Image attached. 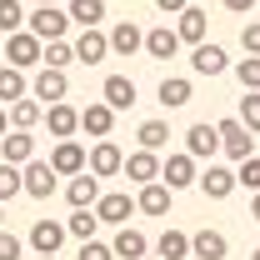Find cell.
I'll list each match as a JSON object with an SVG mask.
<instances>
[{
	"instance_id": "6da1fadb",
	"label": "cell",
	"mask_w": 260,
	"mask_h": 260,
	"mask_svg": "<svg viewBox=\"0 0 260 260\" xmlns=\"http://www.w3.org/2000/svg\"><path fill=\"white\" fill-rule=\"evenodd\" d=\"M220 150H225L230 160H245V155H255V130H245V120L240 115H230V120H220Z\"/></svg>"
},
{
	"instance_id": "7a4b0ae2",
	"label": "cell",
	"mask_w": 260,
	"mask_h": 260,
	"mask_svg": "<svg viewBox=\"0 0 260 260\" xmlns=\"http://www.w3.org/2000/svg\"><path fill=\"white\" fill-rule=\"evenodd\" d=\"M40 50H45V40H40V35H30L25 25L5 35V60H10V65H20V70L40 65Z\"/></svg>"
},
{
	"instance_id": "3957f363",
	"label": "cell",
	"mask_w": 260,
	"mask_h": 260,
	"mask_svg": "<svg viewBox=\"0 0 260 260\" xmlns=\"http://www.w3.org/2000/svg\"><path fill=\"white\" fill-rule=\"evenodd\" d=\"M70 25H75V20H70V10H65V5H40L30 20H25V30L40 35V40H60Z\"/></svg>"
},
{
	"instance_id": "277c9868",
	"label": "cell",
	"mask_w": 260,
	"mask_h": 260,
	"mask_svg": "<svg viewBox=\"0 0 260 260\" xmlns=\"http://www.w3.org/2000/svg\"><path fill=\"white\" fill-rule=\"evenodd\" d=\"M20 180H25V195H30V200H50L60 175H55V165H50V160H35V155H30V160L20 165Z\"/></svg>"
},
{
	"instance_id": "5b68a950",
	"label": "cell",
	"mask_w": 260,
	"mask_h": 260,
	"mask_svg": "<svg viewBox=\"0 0 260 260\" xmlns=\"http://www.w3.org/2000/svg\"><path fill=\"white\" fill-rule=\"evenodd\" d=\"M195 185H200V195H205V200H230L240 180H235V170H230V165H215V160H210L200 175H195Z\"/></svg>"
},
{
	"instance_id": "8992f818",
	"label": "cell",
	"mask_w": 260,
	"mask_h": 260,
	"mask_svg": "<svg viewBox=\"0 0 260 260\" xmlns=\"http://www.w3.org/2000/svg\"><path fill=\"white\" fill-rule=\"evenodd\" d=\"M90 170H95L100 180H110V175H120L125 170V150L110 140V135H100L95 145H90Z\"/></svg>"
},
{
	"instance_id": "52a82bcc",
	"label": "cell",
	"mask_w": 260,
	"mask_h": 260,
	"mask_svg": "<svg viewBox=\"0 0 260 260\" xmlns=\"http://www.w3.org/2000/svg\"><path fill=\"white\" fill-rule=\"evenodd\" d=\"M50 165H55V175H80L90 165V155H85V145L75 135H65V140H55V150H50Z\"/></svg>"
},
{
	"instance_id": "ba28073f",
	"label": "cell",
	"mask_w": 260,
	"mask_h": 260,
	"mask_svg": "<svg viewBox=\"0 0 260 260\" xmlns=\"http://www.w3.org/2000/svg\"><path fill=\"white\" fill-rule=\"evenodd\" d=\"M195 175H200V170H195V155H190V150H180V155H165V160H160V180L170 185V190H185V185H195Z\"/></svg>"
},
{
	"instance_id": "9c48e42d",
	"label": "cell",
	"mask_w": 260,
	"mask_h": 260,
	"mask_svg": "<svg viewBox=\"0 0 260 260\" xmlns=\"http://www.w3.org/2000/svg\"><path fill=\"white\" fill-rule=\"evenodd\" d=\"M30 95H35V100H65V95H70V75L55 70V65H40V70H35Z\"/></svg>"
},
{
	"instance_id": "30bf717a",
	"label": "cell",
	"mask_w": 260,
	"mask_h": 260,
	"mask_svg": "<svg viewBox=\"0 0 260 260\" xmlns=\"http://www.w3.org/2000/svg\"><path fill=\"white\" fill-rule=\"evenodd\" d=\"M110 55V35H100L95 25H80V35H75V60L80 65H100Z\"/></svg>"
},
{
	"instance_id": "8fae6325",
	"label": "cell",
	"mask_w": 260,
	"mask_h": 260,
	"mask_svg": "<svg viewBox=\"0 0 260 260\" xmlns=\"http://www.w3.org/2000/svg\"><path fill=\"white\" fill-rule=\"evenodd\" d=\"M65 235H70L65 220H35L30 225V250L35 255H55V250L65 245Z\"/></svg>"
},
{
	"instance_id": "7c38bea8",
	"label": "cell",
	"mask_w": 260,
	"mask_h": 260,
	"mask_svg": "<svg viewBox=\"0 0 260 260\" xmlns=\"http://www.w3.org/2000/svg\"><path fill=\"white\" fill-rule=\"evenodd\" d=\"M185 150H190L195 160H215V150H220V130L205 125V120H195V125L185 130Z\"/></svg>"
},
{
	"instance_id": "4fadbf2b",
	"label": "cell",
	"mask_w": 260,
	"mask_h": 260,
	"mask_svg": "<svg viewBox=\"0 0 260 260\" xmlns=\"http://www.w3.org/2000/svg\"><path fill=\"white\" fill-rule=\"evenodd\" d=\"M95 215H100V225H125L130 215H135V200L125 190H110V195L95 200Z\"/></svg>"
},
{
	"instance_id": "5bb4252c",
	"label": "cell",
	"mask_w": 260,
	"mask_h": 260,
	"mask_svg": "<svg viewBox=\"0 0 260 260\" xmlns=\"http://www.w3.org/2000/svg\"><path fill=\"white\" fill-rule=\"evenodd\" d=\"M210 30V15L200 10V5H185L180 15H175V35H180V45H200Z\"/></svg>"
},
{
	"instance_id": "9a60e30c",
	"label": "cell",
	"mask_w": 260,
	"mask_h": 260,
	"mask_svg": "<svg viewBox=\"0 0 260 260\" xmlns=\"http://www.w3.org/2000/svg\"><path fill=\"white\" fill-rule=\"evenodd\" d=\"M170 185H165V180H145V185H140V195H135V210H140V215H170Z\"/></svg>"
},
{
	"instance_id": "2e32d148",
	"label": "cell",
	"mask_w": 260,
	"mask_h": 260,
	"mask_svg": "<svg viewBox=\"0 0 260 260\" xmlns=\"http://www.w3.org/2000/svg\"><path fill=\"white\" fill-rule=\"evenodd\" d=\"M80 130H85V135H110V130H115V105H110V100H90V105H85V110H80Z\"/></svg>"
},
{
	"instance_id": "e0dca14e",
	"label": "cell",
	"mask_w": 260,
	"mask_h": 260,
	"mask_svg": "<svg viewBox=\"0 0 260 260\" xmlns=\"http://www.w3.org/2000/svg\"><path fill=\"white\" fill-rule=\"evenodd\" d=\"M65 200H70V210H75V205H95V200H100V175L90 170V165H85L80 175H70V185H65Z\"/></svg>"
},
{
	"instance_id": "ac0fdd59",
	"label": "cell",
	"mask_w": 260,
	"mask_h": 260,
	"mask_svg": "<svg viewBox=\"0 0 260 260\" xmlns=\"http://www.w3.org/2000/svg\"><path fill=\"white\" fill-rule=\"evenodd\" d=\"M225 65H230V55L220 50V45H210V40H200L190 50V70L195 75H225Z\"/></svg>"
},
{
	"instance_id": "d6986e66",
	"label": "cell",
	"mask_w": 260,
	"mask_h": 260,
	"mask_svg": "<svg viewBox=\"0 0 260 260\" xmlns=\"http://www.w3.org/2000/svg\"><path fill=\"white\" fill-rule=\"evenodd\" d=\"M45 125H50L55 140H65V135H75V130H80V110H75V105H65V100H50V105H45Z\"/></svg>"
},
{
	"instance_id": "ffe728a7",
	"label": "cell",
	"mask_w": 260,
	"mask_h": 260,
	"mask_svg": "<svg viewBox=\"0 0 260 260\" xmlns=\"http://www.w3.org/2000/svg\"><path fill=\"white\" fill-rule=\"evenodd\" d=\"M190 255L195 260H225L230 255V240L220 235V230L205 225V230H195V235H190Z\"/></svg>"
},
{
	"instance_id": "44dd1931",
	"label": "cell",
	"mask_w": 260,
	"mask_h": 260,
	"mask_svg": "<svg viewBox=\"0 0 260 260\" xmlns=\"http://www.w3.org/2000/svg\"><path fill=\"white\" fill-rule=\"evenodd\" d=\"M135 50H145V30L135 25V20H120L115 30H110V55H135Z\"/></svg>"
},
{
	"instance_id": "7402d4cb",
	"label": "cell",
	"mask_w": 260,
	"mask_h": 260,
	"mask_svg": "<svg viewBox=\"0 0 260 260\" xmlns=\"http://www.w3.org/2000/svg\"><path fill=\"white\" fill-rule=\"evenodd\" d=\"M120 175H130L135 185H145V180H160V160H155V150H135V155H125V170Z\"/></svg>"
},
{
	"instance_id": "603a6c76",
	"label": "cell",
	"mask_w": 260,
	"mask_h": 260,
	"mask_svg": "<svg viewBox=\"0 0 260 260\" xmlns=\"http://www.w3.org/2000/svg\"><path fill=\"white\" fill-rule=\"evenodd\" d=\"M5 110H10V125H15V130H35L40 120H45V105H40L35 95H20V100H10Z\"/></svg>"
},
{
	"instance_id": "cb8c5ba5",
	"label": "cell",
	"mask_w": 260,
	"mask_h": 260,
	"mask_svg": "<svg viewBox=\"0 0 260 260\" xmlns=\"http://www.w3.org/2000/svg\"><path fill=\"white\" fill-rule=\"evenodd\" d=\"M110 250H115V260H140V255H150V240H145L140 230L120 225V230H115V240H110Z\"/></svg>"
},
{
	"instance_id": "d4e9b609",
	"label": "cell",
	"mask_w": 260,
	"mask_h": 260,
	"mask_svg": "<svg viewBox=\"0 0 260 260\" xmlns=\"http://www.w3.org/2000/svg\"><path fill=\"white\" fill-rule=\"evenodd\" d=\"M0 155H5L10 165H25V160L35 155V140H30V130H5V135H0Z\"/></svg>"
},
{
	"instance_id": "484cf974",
	"label": "cell",
	"mask_w": 260,
	"mask_h": 260,
	"mask_svg": "<svg viewBox=\"0 0 260 260\" xmlns=\"http://www.w3.org/2000/svg\"><path fill=\"white\" fill-rule=\"evenodd\" d=\"M180 50V35H175V25H155V30L145 35V55L150 60H170Z\"/></svg>"
},
{
	"instance_id": "4316f807",
	"label": "cell",
	"mask_w": 260,
	"mask_h": 260,
	"mask_svg": "<svg viewBox=\"0 0 260 260\" xmlns=\"http://www.w3.org/2000/svg\"><path fill=\"white\" fill-rule=\"evenodd\" d=\"M190 95H195V85L185 80V75H165V80H160V105H165V110L190 105Z\"/></svg>"
},
{
	"instance_id": "83f0119b",
	"label": "cell",
	"mask_w": 260,
	"mask_h": 260,
	"mask_svg": "<svg viewBox=\"0 0 260 260\" xmlns=\"http://www.w3.org/2000/svg\"><path fill=\"white\" fill-rule=\"evenodd\" d=\"M100 100H110L115 110H130V105H135V80H130V75H105Z\"/></svg>"
},
{
	"instance_id": "f1b7e54d",
	"label": "cell",
	"mask_w": 260,
	"mask_h": 260,
	"mask_svg": "<svg viewBox=\"0 0 260 260\" xmlns=\"http://www.w3.org/2000/svg\"><path fill=\"white\" fill-rule=\"evenodd\" d=\"M95 225H100L95 205H75V210H70V220H65V230H70L75 240H90V235H95Z\"/></svg>"
},
{
	"instance_id": "f546056e",
	"label": "cell",
	"mask_w": 260,
	"mask_h": 260,
	"mask_svg": "<svg viewBox=\"0 0 260 260\" xmlns=\"http://www.w3.org/2000/svg\"><path fill=\"white\" fill-rule=\"evenodd\" d=\"M155 255L160 260H185L190 255V235L185 230H165L160 240H155Z\"/></svg>"
},
{
	"instance_id": "4dcf8cb0",
	"label": "cell",
	"mask_w": 260,
	"mask_h": 260,
	"mask_svg": "<svg viewBox=\"0 0 260 260\" xmlns=\"http://www.w3.org/2000/svg\"><path fill=\"white\" fill-rule=\"evenodd\" d=\"M20 95H30V85H25V70H20V65H5V70H0V100L10 105V100H20Z\"/></svg>"
},
{
	"instance_id": "1f68e13d",
	"label": "cell",
	"mask_w": 260,
	"mask_h": 260,
	"mask_svg": "<svg viewBox=\"0 0 260 260\" xmlns=\"http://www.w3.org/2000/svg\"><path fill=\"white\" fill-rule=\"evenodd\" d=\"M65 10H70L75 25H100L105 20V0H65Z\"/></svg>"
},
{
	"instance_id": "d6a6232c",
	"label": "cell",
	"mask_w": 260,
	"mask_h": 260,
	"mask_svg": "<svg viewBox=\"0 0 260 260\" xmlns=\"http://www.w3.org/2000/svg\"><path fill=\"white\" fill-rule=\"evenodd\" d=\"M135 140H140L145 150H165V145H170V125H165V120H145V125L135 130Z\"/></svg>"
},
{
	"instance_id": "836d02e7",
	"label": "cell",
	"mask_w": 260,
	"mask_h": 260,
	"mask_svg": "<svg viewBox=\"0 0 260 260\" xmlns=\"http://www.w3.org/2000/svg\"><path fill=\"white\" fill-rule=\"evenodd\" d=\"M70 60H75V45H65V35H60V40H45V50H40V65H55V70H65Z\"/></svg>"
},
{
	"instance_id": "e575fe53",
	"label": "cell",
	"mask_w": 260,
	"mask_h": 260,
	"mask_svg": "<svg viewBox=\"0 0 260 260\" xmlns=\"http://www.w3.org/2000/svg\"><path fill=\"white\" fill-rule=\"evenodd\" d=\"M15 195H25V180H20V165L0 160V200H15Z\"/></svg>"
},
{
	"instance_id": "d590c367",
	"label": "cell",
	"mask_w": 260,
	"mask_h": 260,
	"mask_svg": "<svg viewBox=\"0 0 260 260\" xmlns=\"http://www.w3.org/2000/svg\"><path fill=\"white\" fill-rule=\"evenodd\" d=\"M235 80H240L245 90H260V55H245V60H235Z\"/></svg>"
},
{
	"instance_id": "8d00e7d4",
	"label": "cell",
	"mask_w": 260,
	"mask_h": 260,
	"mask_svg": "<svg viewBox=\"0 0 260 260\" xmlns=\"http://www.w3.org/2000/svg\"><path fill=\"white\" fill-rule=\"evenodd\" d=\"M25 25V10H20V0H0V30H20Z\"/></svg>"
},
{
	"instance_id": "74e56055",
	"label": "cell",
	"mask_w": 260,
	"mask_h": 260,
	"mask_svg": "<svg viewBox=\"0 0 260 260\" xmlns=\"http://www.w3.org/2000/svg\"><path fill=\"white\" fill-rule=\"evenodd\" d=\"M235 180L255 195V190H260V155H245V160H240V170H235Z\"/></svg>"
},
{
	"instance_id": "f35d334b",
	"label": "cell",
	"mask_w": 260,
	"mask_h": 260,
	"mask_svg": "<svg viewBox=\"0 0 260 260\" xmlns=\"http://www.w3.org/2000/svg\"><path fill=\"white\" fill-rule=\"evenodd\" d=\"M240 120H245V130L260 135V90H245V100H240Z\"/></svg>"
},
{
	"instance_id": "ab89813d",
	"label": "cell",
	"mask_w": 260,
	"mask_h": 260,
	"mask_svg": "<svg viewBox=\"0 0 260 260\" xmlns=\"http://www.w3.org/2000/svg\"><path fill=\"white\" fill-rule=\"evenodd\" d=\"M20 255H25V240L10 235V230H0V260H20Z\"/></svg>"
},
{
	"instance_id": "60d3db41",
	"label": "cell",
	"mask_w": 260,
	"mask_h": 260,
	"mask_svg": "<svg viewBox=\"0 0 260 260\" xmlns=\"http://www.w3.org/2000/svg\"><path fill=\"white\" fill-rule=\"evenodd\" d=\"M240 45H245V55H260V20L240 25Z\"/></svg>"
},
{
	"instance_id": "b9f144b4",
	"label": "cell",
	"mask_w": 260,
	"mask_h": 260,
	"mask_svg": "<svg viewBox=\"0 0 260 260\" xmlns=\"http://www.w3.org/2000/svg\"><path fill=\"white\" fill-rule=\"evenodd\" d=\"M75 260H115V250H110V245H100L95 235H90V240L80 245V255H75Z\"/></svg>"
},
{
	"instance_id": "7bdbcfd3",
	"label": "cell",
	"mask_w": 260,
	"mask_h": 260,
	"mask_svg": "<svg viewBox=\"0 0 260 260\" xmlns=\"http://www.w3.org/2000/svg\"><path fill=\"white\" fill-rule=\"evenodd\" d=\"M220 5H225V10H235V15H250V10H255V0H220Z\"/></svg>"
},
{
	"instance_id": "ee69618b",
	"label": "cell",
	"mask_w": 260,
	"mask_h": 260,
	"mask_svg": "<svg viewBox=\"0 0 260 260\" xmlns=\"http://www.w3.org/2000/svg\"><path fill=\"white\" fill-rule=\"evenodd\" d=\"M155 5H160L165 15H180V10H185V5H190V0H155Z\"/></svg>"
},
{
	"instance_id": "f6af8a7d",
	"label": "cell",
	"mask_w": 260,
	"mask_h": 260,
	"mask_svg": "<svg viewBox=\"0 0 260 260\" xmlns=\"http://www.w3.org/2000/svg\"><path fill=\"white\" fill-rule=\"evenodd\" d=\"M250 220L260 225V190H255V200H250Z\"/></svg>"
},
{
	"instance_id": "bcb514c9",
	"label": "cell",
	"mask_w": 260,
	"mask_h": 260,
	"mask_svg": "<svg viewBox=\"0 0 260 260\" xmlns=\"http://www.w3.org/2000/svg\"><path fill=\"white\" fill-rule=\"evenodd\" d=\"M5 130H10V110L0 105V135H5Z\"/></svg>"
},
{
	"instance_id": "7dc6e473",
	"label": "cell",
	"mask_w": 260,
	"mask_h": 260,
	"mask_svg": "<svg viewBox=\"0 0 260 260\" xmlns=\"http://www.w3.org/2000/svg\"><path fill=\"white\" fill-rule=\"evenodd\" d=\"M40 5H60V0H40Z\"/></svg>"
},
{
	"instance_id": "c3c4849f",
	"label": "cell",
	"mask_w": 260,
	"mask_h": 260,
	"mask_svg": "<svg viewBox=\"0 0 260 260\" xmlns=\"http://www.w3.org/2000/svg\"><path fill=\"white\" fill-rule=\"evenodd\" d=\"M0 220H5V200H0Z\"/></svg>"
},
{
	"instance_id": "681fc988",
	"label": "cell",
	"mask_w": 260,
	"mask_h": 260,
	"mask_svg": "<svg viewBox=\"0 0 260 260\" xmlns=\"http://www.w3.org/2000/svg\"><path fill=\"white\" fill-rule=\"evenodd\" d=\"M35 260H55V255H35Z\"/></svg>"
},
{
	"instance_id": "f907efd6",
	"label": "cell",
	"mask_w": 260,
	"mask_h": 260,
	"mask_svg": "<svg viewBox=\"0 0 260 260\" xmlns=\"http://www.w3.org/2000/svg\"><path fill=\"white\" fill-rule=\"evenodd\" d=\"M140 260H150V255H140ZM155 260H160V255H155Z\"/></svg>"
},
{
	"instance_id": "816d5d0a",
	"label": "cell",
	"mask_w": 260,
	"mask_h": 260,
	"mask_svg": "<svg viewBox=\"0 0 260 260\" xmlns=\"http://www.w3.org/2000/svg\"><path fill=\"white\" fill-rule=\"evenodd\" d=\"M250 260H260V250H255V255H250Z\"/></svg>"
}]
</instances>
